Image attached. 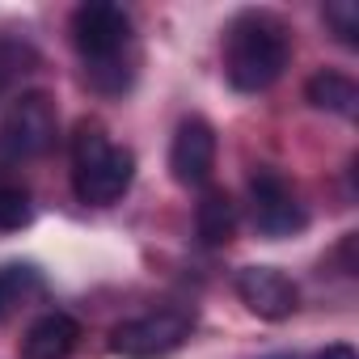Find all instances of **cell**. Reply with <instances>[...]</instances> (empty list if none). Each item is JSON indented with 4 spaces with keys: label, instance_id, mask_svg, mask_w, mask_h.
<instances>
[{
    "label": "cell",
    "instance_id": "1",
    "mask_svg": "<svg viewBox=\"0 0 359 359\" xmlns=\"http://www.w3.org/2000/svg\"><path fill=\"white\" fill-rule=\"evenodd\" d=\"M292 60V39L279 18L271 13H241L233 18L224 34V76L237 93H262L271 89Z\"/></svg>",
    "mask_w": 359,
    "mask_h": 359
},
{
    "label": "cell",
    "instance_id": "2",
    "mask_svg": "<svg viewBox=\"0 0 359 359\" xmlns=\"http://www.w3.org/2000/svg\"><path fill=\"white\" fill-rule=\"evenodd\" d=\"M72 43L85 60V76L102 93H123L131 85V68L123 64L131 47V18L110 0H85L72 9Z\"/></svg>",
    "mask_w": 359,
    "mask_h": 359
},
{
    "label": "cell",
    "instance_id": "3",
    "mask_svg": "<svg viewBox=\"0 0 359 359\" xmlns=\"http://www.w3.org/2000/svg\"><path fill=\"white\" fill-rule=\"evenodd\" d=\"M131 177H135V152L118 148L106 135V127L93 118L76 123V135H72V191H76V199L106 208V203L127 195Z\"/></svg>",
    "mask_w": 359,
    "mask_h": 359
},
{
    "label": "cell",
    "instance_id": "4",
    "mask_svg": "<svg viewBox=\"0 0 359 359\" xmlns=\"http://www.w3.org/2000/svg\"><path fill=\"white\" fill-rule=\"evenodd\" d=\"M195 330L191 309H156L131 321H118L110 330V351L118 359H165L182 346Z\"/></svg>",
    "mask_w": 359,
    "mask_h": 359
},
{
    "label": "cell",
    "instance_id": "5",
    "mask_svg": "<svg viewBox=\"0 0 359 359\" xmlns=\"http://www.w3.org/2000/svg\"><path fill=\"white\" fill-rule=\"evenodd\" d=\"M55 127H60L55 102L43 89H30L5 110V118H0V148H5L13 161L43 156L55 144Z\"/></svg>",
    "mask_w": 359,
    "mask_h": 359
},
{
    "label": "cell",
    "instance_id": "6",
    "mask_svg": "<svg viewBox=\"0 0 359 359\" xmlns=\"http://www.w3.org/2000/svg\"><path fill=\"white\" fill-rule=\"evenodd\" d=\"M250 208H254V229L271 241L292 237L309 224L296 191L287 187V177L279 169H254L250 177Z\"/></svg>",
    "mask_w": 359,
    "mask_h": 359
},
{
    "label": "cell",
    "instance_id": "7",
    "mask_svg": "<svg viewBox=\"0 0 359 359\" xmlns=\"http://www.w3.org/2000/svg\"><path fill=\"white\" fill-rule=\"evenodd\" d=\"M216 169V131L208 118H182L169 144V173L182 187H208Z\"/></svg>",
    "mask_w": 359,
    "mask_h": 359
},
{
    "label": "cell",
    "instance_id": "8",
    "mask_svg": "<svg viewBox=\"0 0 359 359\" xmlns=\"http://www.w3.org/2000/svg\"><path fill=\"white\" fill-rule=\"evenodd\" d=\"M237 296L262 321H287L296 313V304H300L296 283L283 271H275V266H245V271H237Z\"/></svg>",
    "mask_w": 359,
    "mask_h": 359
},
{
    "label": "cell",
    "instance_id": "9",
    "mask_svg": "<svg viewBox=\"0 0 359 359\" xmlns=\"http://www.w3.org/2000/svg\"><path fill=\"white\" fill-rule=\"evenodd\" d=\"M76 342H81V325L68 313H43L22 338V359H68Z\"/></svg>",
    "mask_w": 359,
    "mask_h": 359
},
{
    "label": "cell",
    "instance_id": "10",
    "mask_svg": "<svg viewBox=\"0 0 359 359\" xmlns=\"http://www.w3.org/2000/svg\"><path fill=\"white\" fill-rule=\"evenodd\" d=\"M304 97H309V106L330 110V114H342V118H351V114L359 110V89H355V81H351L346 72H334V68L313 72L309 85H304Z\"/></svg>",
    "mask_w": 359,
    "mask_h": 359
},
{
    "label": "cell",
    "instance_id": "11",
    "mask_svg": "<svg viewBox=\"0 0 359 359\" xmlns=\"http://www.w3.org/2000/svg\"><path fill=\"white\" fill-rule=\"evenodd\" d=\"M195 229L203 237V245H229L237 233V203L229 199V191L208 187L199 208H195Z\"/></svg>",
    "mask_w": 359,
    "mask_h": 359
},
{
    "label": "cell",
    "instance_id": "12",
    "mask_svg": "<svg viewBox=\"0 0 359 359\" xmlns=\"http://www.w3.org/2000/svg\"><path fill=\"white\" fill-rule=\"evenodd\" d=\"M26 292H39V275L30 266H0V317H9Z\"/></svg>",
    "mask_w": 359,
    "mask_h": 359
},
{
    "label": "cell",
    "instance_id": "13",
    "mask_svg": "<svg viewBox=\"0 0 359 359\" xmlns=\"http://www.w3.org/2000/svg\"><path fill=\"white\" fill-rule=\"evenodd\" d=\"M325 26L334 30V39L342 47H359V5L355 0H330V5L321 9Z\"/></svg>",
    "mask_w": 359,
    "mask_h": 359
},
{
    "label": "cell",
    "instance_id": "14",
    "mask_svg": "<svg viewBox=\"0 0 359 359\" xmlns=\"http://www.w3.org/2000/svg\"><path fill=\"white\" fill-rule=\"evenodd\" d=\"M34 220V203L22 187H0V229L13 233V229H26Z\"/></svg>",
    "mask_w": 359,
    "mask_h": 359
},
{
    "label": "cell",
    "instance_id": "15",
    "mask_svg": "<svg viewBox=\"0 0 359 359\" xmlns=\"http://www.w3.org/2000/svg\"><path fill=\"white\" fill-rule=\"evenodd\" d=\"M18 64H22V51H18L13 43H0V93H5V85L13 81Z\"/></svg>",
    "mask_w": 359,
    "mask_h": 359
},
{
    "label": "cell",
    "instance_id": "16",
    "mask_svg": "<svg viewBox=\"0 0 359 359\" xmlns=\"http://www.w3.org/2000/svg\"><path fill=\"white\" fill-rule=\"evenodd\" d=\"M317 359H355V351H351L346 342H334V346H325Z\"/></svg>",
    "mask_w": 359,
    "mask_h": 359
}]
</instances>
